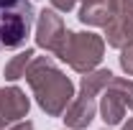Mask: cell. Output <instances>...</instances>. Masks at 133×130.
Wrapping results in <instances>:
<instances>
[{
	"instance_id": "19",
	"label": "cell",
	"mask_w": 133,
	"mask_h": 130,
	"mask_svg": "<svg viewBox=\"0 0 133 130\" xmlns=\"http://www.w3.org/2000/svg\"><path fill=\"white\" fill-rule=\"evenodd\" d=\"M105 130H110V128H108V125H105Z\"/></svg>"
},
{
	"instance_id": "2",
	"label": "cell",
	"mask_w": 133,
	"mask_h": 130,
	"mask_svg": "<svg viewBox=\"0 0 133 130\" xmlns=\"http://www.w3.org/2000/svg\"><path fill=\"white\" fill-rule=\"evenodd\" d=\"M56 59H62L66 66H72L74 71L87 74L92 69H97V64L105 56V38L92 31H66L59 49L54 51Z\"/></svg>"
},
{
	"instance_id": "13",
	"label": "cell",
	"mask_w": 133,
	"mask_h": 130,
	"mask_svg": "<svg viewBox=\"0 0 133 130\" xmlns=\"http://www.w3.org/2000/svg\"><path fill=\"white\" fill-rule=\"evenodd\" d=\"M118 61H120V69H123L128 77H133V44H125V46L120 49Z\"/></svg>"
},
{
	"instance_id": "6",
	"label": "cell",
	"mask_w": 133,
	"mask_h": 130,
	"mask_svg": "<svg viewBox=\"0 0 133 130\" xmlns=\"http://www.w3.org/2000/svg\"><path fill=\"white\" fill-rule=\"evenodd\" d=\"M0 110H3V117L8 120V125H13L18 120H26L28 117V110H31V99L26 97V92L10 84V87H3L0 89Z\"/></svg>"
},
{
	"instance_id": "8",
	"label": "cell",
	"mask_w": 133,
	"mask_h": 130,
	"mask_svg": "<svg viewBox=\"0 0 133 130\" xmlns=\"http://www.w3.org/2000/svg\"><path fill=\"white\" fill-rule=\"evenodd\" d=\"M102 97H100V105H97V110H100V117H102V122L108 125V128H113V125H120L123 122V117H125V102L120 99V95L118 92H113L110 87H105L102 92H100Z\"/></svg>"
},
{
	"instance_id": "5",
	"label": "cell",
	"mask_w": 133,
	"mask_h": 130,
	"mask_svg": "<svg viewBox=\"0 0 133 130\" xmlns=\"http://www.w3.org/2000/svg\"><path fill=\"white\" fill-rule=\"evenodd\" d=\"M64 33H66L64 20H62V16H59L56 10L44 8V10L36 16V44H38L41 49H46V51L54 54V51L59 49Z\"/></svg>"
},
{
	"instance_id": "18",
	"label": "cell",
	"mask_w": 133,
	"mask_h": 130,
	"mask_svg": "<svg viewBox=\"0 0 133 130\" xmlns=\"http://www.w3.org/2000/svg\"><path fill=\"white\" fill-rule=\"evenodd\" d=\"M120 130H133V117H128V122H125V125H123Z\"/></svg>"
},
{
	"instance_id": "16",
	"label": "cell",
	"mask_w": 133,
	"mask_h": 130,
	"mask_svg": "<svg viewBox=\"0 0 133 130\" xmlns=\"http://www.w3.org/2000/svg\"><path fill=\"white\" fill-rule=\"evenodd\" d=\"M125 38H128V44H133V18L128 20V26H125Z\"/></svg>"
},
{
	"instance_id": "11",
	"label": "cell",
	"mask_w": 133,
	"mask_h": 130,
	"mask_svg": "<svg viewBox=\"0 0 133 130\" xmlns=\"http://www.w3.org/2000/svg\"><path fill=\"white\" fill-rule=\"evenodd\" d=\"M33 56H36V51H33V49H26V51H21V54H16V56H10V61H8V64H5V69H3L5 79H8V82L23 79V77H26L28 64L33 61Z\"/></svg>"
},
{
	"instance_id": "17",
	"label": "cell",
	"mask_w": 133,
	"mask_h": 130,
	"mask_svg": "<svg viewBox=\"0 0 133 130\" xmlns=\"http://www.w3.org/2000/svg\"><path fill=\"white\" fill-rule=\"evenodd\" d=\"M5 128H8V120L3 117V110H0V130H5Z\"/></svg>"
},
{
	"instance_id": "14",
	"label": "cell",
	"mask_w": 133,
	"mask_h": 130,
	"mask_svg": "<svg viewBox=\"0 0 133 130\" xmlns=\"http://www.w3.org/2000/svg\"><path fill=\"white\" fill-rule=\"evenodd\" d=\"M51 5H54V10H62V13H69L74 5H77V0H51Z\"/></svg>"
},
{
	"instance_id": "4",
	"label": "cell",
	"mask_w": 133,
	"mask_h": 130,
	"mask_svg": "<svg viewBox=\"0 0 133 130\" xmlns=\"http://www.w3.org/2000/svg\"><path fill=\"white\" fill-rule=\"evenodd\" d=\"M110 5V20L105 23V44L113 49H123L128 44L125 38V26L133 18V0H108Z\"/></svg>"
},
{
	"instance_id": "1",
	"label": "cell",
	"mask_w": 133,
	"mask_h": 130,
	"mask_svg": "<svg viewBox=\"0 0 133 130\" xmlns=\"http://www.w3.org/2000/svg\"><path fill=\"white\" fill-rule=\"evenodd\" d=\"M38 107L49 117H62L69 102L74 99V84L51 56H33V61L26 69V77Z\"/></svg>"
},
{
	"instance_id": "3",
	"label": "cell",
	"mask_w": 133,
	"mask_h": 130,
	"mask_svg": "<svg viewBox=\"0 0 133 130\" xmlns=\"http://www.w3.org/2000/svg\"><path fill=\"white\" fill-rule=\"evenodd\" d=\"M33 18L31 0H0V51L21 49L31 36Z\"/></svg>"
},
{
	"instance_id": "12",
	"label": "cell",
	"mask_w": 133,
	"mask_h": 130,
	"mask_svg": "<svg viewBox=\"0 0 133 130\" xmlns=\"http://www.w3.org/2000/svg\"><path fill=\"white\" fill-rule=\"evenodd\" d=\"M108 87H110L113 92L120 95V99L125 102V107H128V110H133V82H131V79H125V77H113Z\"/></svg>"
},
{
	"instance_id": "7",
	"label": "cell",
	"mask_w": 133,
	"mask_h": 130,
	"mask_svg": "<svg viewBox=\"0 0 133 130\" xmlns=\"http://www.w3.org/2000/svg\"><path fill=\"white\" fill-rule=\"evenodd\" d=\"M95 112H97V105H95V97H87V95H77V97L69 102V107L64 110L62 120L66 122L69 130H84L92 120H95Z\"/></svg>"
},
{
	"instance_id": "9",
	"label": "cell",
	"mask_w": 133,
	"mask_h": 130,
	"mask_svg": "<svg viewBox=\"0 0 133 130\" xmlns=\"http://www.w3.org/2000/svg\"><path fill=\"white\" fill-rule=\"evenodd\" d=\"M79 23L82 26H102L110 20V5L108 0H84L79 8Z\"/></svg>"
},
{
	"instance_id": "15",
	"label": "cell",
	"mask_w": 133,
	"mask_h": 130,
	"mask_svg": "<svg viewBox=\"0 0 133 130\" xmlns=\"http://www.w3.org/2000/svg\"><path fill=\"white\" fill-rule=\"evenodd\" d=\"M5 130H33V122L31 120H18V122H13V125H8Z\"/></svg>"
},
{
	"instance_id": "10",
	"label": "cell",
	"mask_w": 133,
	"mask_h": 130,
	"mask_svg": "<svg viewBox=\"0 0 133 130\" xmlns=\"http://www.w3.org/2000/svg\"><path fill=\"white\" fill-rule=\"evenodd\" d=\"M113 77H115V74H113L110 69H92V71H87L82 79H79V95H87V97L100 95V92L110 84Z\"/></svg>"
}]
</instances>
